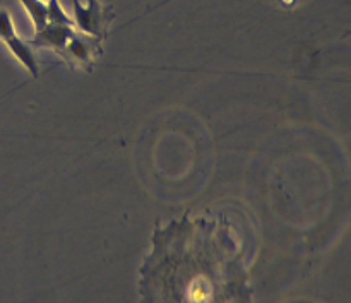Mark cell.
I'll return each mask as SVG.
<instances>
[{
  "mask_svg": "<svg viewBox=\"0 0 351 303\" xmlns=\"http://www.w3.org/2000/svg\"><path fill=\"white\" fill-rule=\"evenodd\" d=\"M47 12H48V23L55 24H65V26H74L72 16L65 12L62 7L60 0H48L47 2Z\"/></svg>",
  "mask_w": 351,
  "mask_h": 303,
  "instance_id": "6",
  "label": "cell"
},
{
  "mask_svg": "<svg viewBox=\"0 0 351 303\" xmlns=\"http://www.w3.org/2000/svg\"><path fill=\"white\" fill-rule=\"evenodd\" d=\"M75 33L74 26H65V24L47 23L43 27L36 29L34 38L31 40V47L50 48V50L62 53V50L67 45L69 38Z\"/></svg>",
  "mask_w": 351,
  "mask_h": 303,
  "instance_id": "3",
  "label": "cell"
},
{
  "mask_svg": "<svg viewBox=\"0 0 351 303\" xmlns=\"http://www.w3.org/2000/svg\"><path fill=\"white\" fill-rule=\"evenodd\" d=\"M3 43L7 45L10 53H12L14 57H16L17 60L26 67V71L29 72L31 77L36 79L38 75H40V67H38V60L36 57H34V51L33 48H31V43H26V41H24L17 33L10 34L9 38H5Z\"/></svg>",
  "mask_w": 351,
  "mask_h": 303,
  "instance_id": "4",
  "label": "cell"
},
{
  "mask_svg": "<svg viewBox=\"0 0 351 303\" xmlns=\"http://www.w3.org/2000/svg\"><path fill=\"white\" fill-rule=\"evenodd\" d=\"M72 5H74L72 21L79 33L88 34L98 41L105 40L115 14L106 9L99 0H88L86 5L81 3V0H72Z\"/></svg>",
  "mask_w": 351,
  "mask_h": 303,
  "instance_id": "1",
  "label": "cell"
},
{
  "mask_svg": "<svg viewBox=\"0 0 351 303\" xmlns=\"http://www.w3.org/2000/svg\"><path fill=\"white\" fill-rule=\"evenodd\" d=\"M23 7L26 9L27 16L34 23V27L40 29L48 23V12H47V2L43 0H19Z\"/></svg>",
  "mask_w": 351,
  "mask_h": 303,
  "instance_id": "5",
  "label": "cell"
},
{
  "mask_svg": "<svg viewBox=\"0 0 351 303\" xmlns=\"http://www.w3.org/2000/svg\"><path fill=\"white\" fill-rule=\"evenodd\" d=\"M99 43H101V41L75 31V33L69 38L67 45H65V48L62 50L60 55L71 65L82 69H91L93 65H95L96 58L101 55V45Z\"/></svg>",
  "mask_w": 351,
  "mask_h": 303,
  "instance_id": "2",
  "label": "cell"
},
{
  "mask_svg": "<svg viewBox=\"0 0 351 303\" xmlns=\"http://www.w3.org/2000/svg\"><path fill=\"white\" fill-rule=\"evenodd\" d=\"M14 33H16V27H14V21L10 17L9 10L0 9V40L3 41Z\"/></svg>",
  "mask_w": 351,
  "mask_h": 303,
  "instance_id": "7",
  "label": "cell"
}]
</instances>
